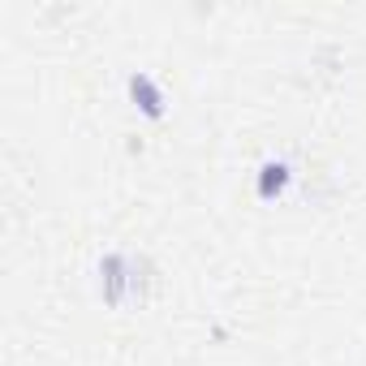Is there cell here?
I'll use <instances>...</instances> for the list:
<instances>
[{
	"label": "cell",
	"mask_w": 366,
	"mask_h": 366,
	"mask_svg": "<svg viewBox=\"0 0 366 366\" xmlns=\"http://www.w3.org/2000/svg\"><path fill=\"white\" fill-rule=\"evenodd\" d=\"M125 86H129V99H134V108H138V112H142L147 121H159V117L168 112V99H164V86H159V82H155V78H151L147 69H134Z\"/></svg>",
	"instance_id": "obj_2"
},
{
	"label": "cell",
	"mask_w": 366,
	"mask_h": 366,
	"mask_svg": "<svg viewBox=\"0 0 366 366\" xmlns=\"http://www.w3.org/2000/svg\"><path fill=\"white\" fill-rule=\"evenodd\" d=\"M151 263L142 254H125V250H108L99 263H95V293L104 306H125V302H142L147 297V285H151Z\"/></svg>",
	"instance_id": "obj_1"
},
{
	"label": "cell",
	"mask_w": 366,
	"mask_h": 366,
	"mask_svg": "<svg viewBox=\"0 0 366 366\" xmlns=\"http://www.w3.org/2000/svg\"><path fill=\"white\" fill-rule=\"evenodd\" d=\"M289 181H293V168H289L285 159H267V164L259 168V177H254V194H259L263 203H276V199L289 190Z\"/></svg>",
	"instance_id": "obj_3"
}]
</instances>
